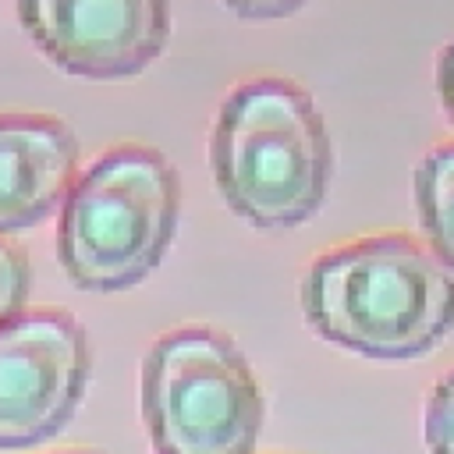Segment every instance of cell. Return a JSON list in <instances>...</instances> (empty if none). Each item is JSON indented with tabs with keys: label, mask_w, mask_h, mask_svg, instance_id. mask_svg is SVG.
Instances as JSON below:
<instances>
[{
	"label": "cell",
	"mask_w": 454,
	"mask_h": 454,
	"mask_svg": "<svg viewBox=\"0 0 454 454\" xmlns=\"http://www.w3.org/2000/svg\"><path fill=\"white\" fill-rule=\"evenodd\" d=\"M301 309L309 326L340 348L408 358L454 326V277L422 241L369 234L309 262Z\"/></svg>",
	"instance_id": "6da1fadb"
},
{
	"label": "cell",
	"mask_w": 454,
	"mask_h": 454,
	"mask_svg": "<svg viewBox=\"0 0 454 454\" xmlns=\"http://www.w3.org/2000/svg\"><path fill=\"white\" fill-rule=\"evenodd\" d=\"M330 163L323 114L291 78H248L220 103L209 167L223 202L248 223L280 231L312 216L326 195Z\"/></svg>",
	"instance_id": "7a4b0ae2"
},
{
	"label": "cell",
	"mask_w": 454,
	"mask_h": 454,
	"mask_svg": "<svg viewBox=\"0 0 454 454\" xmlns=\"http://www.w3.org/2000/svg\"><path fill=\"white\" fill-rule=\"evenodd\" d=\"M177 209L174 163L149 145H114L74 177L60 206V266L82 291H128L163 259Z\"/></svg>",
	"instance_id": "3957f363"
},
{
	"label": "cell",
	"mask_w": 454,
	"mask_h": 454,
	"mask_svg": "<svg viewBox=\"0 0 454 454\" xmlns=\"http://www.w3.org/2000/svg\"><path fill=\"white\" fill-rule=\"evenodd\" d=\"M142 419L156 454H252L262 390L234 337L177 326L142 362Z\"/></svg>",
	"instance_id": "277c9868"
},
{
	"label": "cell",
	"mask_w": 454,
	"mask_h": 454,
	"mask_svg": "<svg viewBox=\"0 0 454 454\" xmlns=\"http://www.w3.org/2000/svg\"><path fill=\"white\" fill-rule=\"evenodd\" d=\"M89 340L67 309H21L0 326V450L35 447L74 415Z\"/></svg>",
	"instance_id": "5b68a950"
},
{
	"label": "cell",
	"mask_w": 454,
	"mask_h": 454,
	"mask_svg": "<svg viewBox=\"0 0 454 454\" xmlns=\"http://www.w3.org/2000/svg\"><path fill=\"white\" fill-rule=\"evenodd\" d=\"M18 18L57 67L85 78L149 67L170 32L156 0H21Z\"/></svg>",
	"instance_id": "8992f818"
},
{
	"label": "cell",
	"mask_w": 454,
	"mask_h": 454,
	"mask_svg": "<svg viewBox=\"0 0 454 454\" xmlns=\"http://www.w3.org/2000/svg\"><path fill=\"white\" fill-rule=\"evenodd\" d=\"M78 177V138L57 117L0 114V238L64 206Z\"/></svg>",
	"instance_id": "52a82bcc"
},
{
	"label": "cell",
	"mask_w": 454,
	"mask_h": 454,
	"mask_svg": "<svg viewBox=\"0 0 454 454\" xmlns=\"http://www.w3.org/2000/svg\"><path fill=\"white\" fill-rule=\"evenodd\" d=\"M415 202L433 255L454 266V142L422 153L415 167Z\"/></svg>",
	"instance_id": "ba28073f"
},
{
	"label": "cell",
	"mask_w": 454,
	"mask_h": 454,
	"mask_svg": "<svg viewBox=\"0 0 454 454\" xmlns=\"http://www.w3.org/2000/svg\"><path fill=\"white\" fill-rule=\"evenodd\" d=\"M426 443L429 454H454V365L426 397Z\"/></svg>",
	"instance_id": "9c48e42d"
},
{
	"label": "cell",
	"mask_w": 454,
	"mask_h": 454,
	"mask_svg": "<svg viewBox=\"0 0 454 454\" xmlns=\"http://www.w3.org/2000/svg\"><path fill=\"white\" fill-rule=\"evenodd\" d=\"M28 287H32V270L25 255L0 238V326L25 309Z\"/></svg>",
	"instance_id": "30bf717a"
},
{
	"label": "cell",
	"mask_w": 454,
	"mask_h": 454,
	"mask_svg": "<svg viewBox=\"0 0 454 454\" xmlns=\"http://www.w3.org/2000/svg\"><path fill=\"white\" fill-rule=\"evenodd\" d=\"M436 85H440V99L454 121V35L443 43V50L436 57Z\"/></svg>",
	"instance_id": "8fae6325"
},
{
	"label": "cell",
	"mask_w": 454,
	"mask_h": 454,
	"mask_svg": "<svg viewBox=\"0 0 454 454\" xmlns=\"http://www.w3.org/2000/svg\"><path fill=\"white\" fill-rule=\"evenodd\" d=\"M301 4L298 0H270V4H227V11H234L238 18H284L294 14Z\"/></svg>",
	"instance_id": "7c38bea8"
},
{
	"label": "cell",
	"mask_w": 454,
	"mask_h": 454,
	"mask_svg": "<svg viewBox=\"0 0 454 454\" xmlns=\"http://www.w3.org/2000/svg\"><path fill=\"white\" fill-rule=\"evenodd\" d=\"M60 454H103V450H60Z\"/></svg>",
	"instance_id": "4fadbf2b"
}]
</instances>
